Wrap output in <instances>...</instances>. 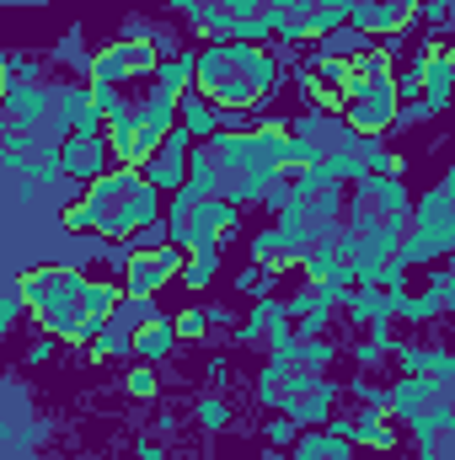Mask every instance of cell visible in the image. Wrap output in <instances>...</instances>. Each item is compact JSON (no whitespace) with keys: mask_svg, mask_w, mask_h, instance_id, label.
<instances>
[{"mask_svg":"<svg viewBox=\"0 0 455 460\" xmlns=\"http://www.w3.org/2000/svg\"><path fill=\"white\" fill-rule=\"evenodd\" d=\"M348 22L359 27V32H397V27H407V11H397L391 0H353L348 5Z\"/></svg>","mask_w":455,"mask_h":460,"instance_id":"6da1fadb","label":"cell"},{"mask_svg":"<svg viewBox=\"0 0 455 460\" xmlns=\"http://www.w3.org/2000/svg\"><path fill=\"white\" fill-rule=\"evenodd\" d=\"M161 284H166V273H161L156 252H134V257H129V279H123V289H129L134 300H150Z\"/></svg>","mask_w":455,"mask_h":460,"instance_id":"7a4b0ae2","label":"cell"},{"mask_svg":"<svg viewBox=\"0 0 455 460\" xmlns=\"http://www.w3.org/2000/svg\"><path fill=\"white\" fill-rule=\"evenodd\" d=\"M103 161H108V150H103L97 134H76L70 150H65V166H70L76 177H103Z\"/></svg>","mask_w":455,"mask_h":460,"instance_id":"3957f363","label":"cell"},{"mask_svg":"<svg viewBox=\"0 0 455 460\" xmlns=\"http://www.w3.org/2000/svg\"><path fill=\"white\" fill-rule=\"evenodd\" d=\"M172 343H177V332H172V322H161V316H150V322H145V327H139V332H134V353H139V358H166V353H172Z\"/></svg>","mask_w":455,"mask_h":460,"instance_id":"277c9868","label":"cell"},{"mask_svg":"<svg viewBox=\"0 0 455 460\" xmlns=\"http://www.w3.org/2000/svg\"><path fill=\"white\" fill-rule=\"evenodd\" d=\"M5 108L22 118V123H38V118L49 113V102H43V92H32V86H16V92H5Z\"/></svg>","mask_w":455,"mask_h":460,"instance_id":"5b68a950","label":"cell"},{"mask_svg":"<svg viewBox=\"0 0 455 460\" xmlns=\"http://www.w3.org/2000/svg\"><path fill=\"white\" fill-rule=\"evenodd\" d=\"M183 128H188V134H210V128H215V108H210L199 92L183 97Z\"/></svg>","mask_w":455,"mask_h":460,"instance_id":"8992f818","label":"cell"},{"mask_svg":"<svg viewBox=\"0 0 455 460\" xmlns=\"http://www.w3.org/2000/svg\"><path fill=\"white\" fill-rule=\"evenodd\" d=\"M65 226H70V230H92V226H97V209H92V199H81L76 209H65Z\"/></svg>","mask_w":455,"mask_h":460,"instance_id":"52a82bcc","label":"cell"},{"mask_svg":"<svg viewBox=\"0 0 455 460\" xmlns=\"http://www.w3.org/2000/svg\"><path fill=\"white\" fill-rule=\"evenodd\" d=\"M204 327H210V322H204V316H199V311H183V316H177V322H172V332H177V338H199V332H204Z\"/></svg>","mask_w":455,"mask_h":460,"instance_id":"ba28073f","label":"cell"},{"mask_svg":"<svg viewBox=\"0 0 455 460\" xmlns=\"http://www.w3.org/2000/svg\"><path fill=\"white\" fill-rule=\"evenodd\" d=\"M129 391L134 396H156V369H134L129 375Z\"/></svg>","mask_w":455,"mask_h":460,"instance_id":"9c48e42d","label":"cell"},{"mask_svg":"<svg viewBox=\"0 0 455 460\" xmlns=\"http://www.w3.org/2000/svg\"><path fill=\"white\" fill-rule=\"evenodd\" d=\"M268 439H273V445H290V439H295V423H290V418H284V423H273V429H268Z\"/></svg>","mask_w":455,"mask_h":460,"instance_id":"30bf717a","label":"cell"}]
</instances>
